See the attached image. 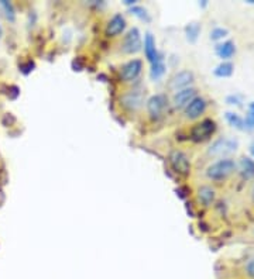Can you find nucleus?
<instances>
[{"label":"nucleus","mask_w":254,"mask_h":279,"mask_svg":"<svg viewBox=\"0 0 254 279\" xmlns=\"http://www.w3.org/2000/svg\"><path fill=\"white\" fill-rule=\"evenodd\" d=\"M169 165L177 174H180L182 177H186L191 172V162L185 153H182L180 149H174L169 153L168 157Z\"/></svg>","instance_id":"nucleus-5"},{"label":"nucleus","mask_w":254,"mask_h":279,"mask_svg":"<svg viewBox=\"0 0 254 279\" xmlns=\"http://www.w3.org/2000/svg\"><path fill=\"white\" fill-rule=\"evenodd\" d=\"M195 80V75L189 69H184V71H180V72H175L168 80V89L171 92H178L182 91V89H186V88H191V85Z\"/></svg>","instance_id":"nucleus-4"},{"label":"nucleus","mask_w":254,"mask_h":279,"mask_svg":"<svg viewBox=\"0 0 254 279\" xmlns=\"http://www.w3.org/2000/svg\"><path fill=\"white\" fill-rule=\"evenodd\" d=\"M248 110H251V112H254V102L248 103Z\"/></svg>","instance_id":"nucleus-30"},{"label":"nucleus","mask_w":254,"mask_h":279,"mask_svg":"<svg viewBox=\"0 0 254 279\" xmlns=\"http://www.w3.org/2000/svg\"><path fill=\"white\" fill-rule=\"evenodd\" d=\"M124 5H127V6H134L135 0H126V2H124Z\"/></svg>","instance_id":"nucleus-29"},{"label":"nucleus","mask_w":254,"mask_h":279,"mask_svg":"<svg viewBox=\"0 0 254 279\" xmlns=\"http://www.w3.org/2000/svg\"><path fill=\"white\" fill-rule=\"evenodd\" d=\"M2 35H3V29H2V26H0V38H2Z\"/></svg>","instance_id":"nucleus-32"},{"label":"nucleus","mask_w":254,"mask_h":279,"mask_svg":"<svg viewBox=\"0 0 254 279\" xmlns=\"http://www.w3.org/2000/svg\"><path fill=\"white\" fill-rule=\"evenodd\" d=\"M214 54L222 61H229L236 54V44L231 40H226L223 42H218L214 47Z\"/></svg>","instance_id":"nucleus-14"},{"label":"nucleus","mask_w":254,"mask_h":279,"mask_svg":"<svg viewBox=\"0 0 254 279\" xmlns=\"http://www.w3.org/2000/svg\"><path fill=\"white\" fill-rule=\"evenodd\" d=\"M214 198H216V192L214 189H212L208 185H203L201 188L198 189V200L201 202V205H203L205 207H208L214 202Z\"/></svg>","instance_id":"nucleus-15"},{"label":"nucleus","mask_w":254,"mask_h":279,"mask_svg":"<svg viewBox=\"0 0 254 279\" xmlns=\"http://www.w3.org/2000/svg\"><path fill=\"white\" fill-rule=\"evenodd\" d=\"M246 272L250 278H254V256L251 260H248L247 265H246Z\"/></svg>","instance_id":"nucleus-27"},{"label":"nucleus","mask_w":254,"mask_h":279,"mask_svg":"<svg viewBox=\"0 0 254 279\" xmlns=\"http://www.w3.org/2000/svg\"><path fill=\"white\" fill-rule=\"evenodd\" d=\"M143 47V41H141L140 30L137 27H133L127 31V34L123 37V42H122V50L124 54H135L139 52Z\"/></svg>","instance_id":"nucleus-8"},{"label":"nucleus","mask_w":254,"mask_h":279,"mask_svg":"<svg viewBox=\"0 0 254 279\" xmlns=\"http://www.w3.org/2000/svg\"><path fill=\"white\" fill-rule=\"evenodd\" d=\"M226 103L230 104V106H237V108H242L243 106V96L242 95H229L226 97Z\"/></svg>","instance_id":"nucleus-25"},{"label":"nucleus","mask_w":254,"mask_h":279,"mask_svg":"<svg viewBox=\"0 0 254 279\" xmlns=\"http://www.w3.org/2000/svg\"><path fill=\"white\" fill-rule=\"evenodd\" d=\"M130 12H131L133 16L139 17L140 20H143V22H150V16H148V13H147V10L144 7L131 6L130 7Z\"/></svg>","instance_id":"nucleus-23"},{"label":"nucleus","mask_w":254,"mask_h":279,"mask_svg":"<svg viewBox=\"0 0 254 279\" xmlns=\"http://www.w3.org/2000/svg\"><path fill=\"white\" fill-rule=\"evenodd\" d=\"M206 108H208V103L203 97H193L191 102L188 103V106L184 109V116L188 120H197L206 112Z\"/></svg>","instance_id":"nucleus-10"},{"label":"nucleus","mask_w":254,"mask_h":279,"mask_svg":"<svg viewBox=\"0 0 254 279\" xmlns=\"http://www.w3.org/2000/svg\"><path fill=\"white\" fill-rule=\"evenodd\" d=\"M197 89L195 88H186L182 91L175 92L172 96V104L175 109H185L188 103L191 102L193 97H197Z\"/></svg>","instance_id":"nucleus-12"},{"label":"nucleus","mask_w":254,"mask_h":279,"mask_svg":"<svg viewBox=\"0 0 254 279\" xmlns=\"http://www.w3.org/2000/svg\"><path fill=\"white\" fill-rule=\"evenodd\" d=\"M226 35H229V30L223 29V27H214V29L210 31L209 38H210L212 41H219V40H223Z\"/></svg>","instance_id":"nucleus-22"},{"label":"nucleus","mask_w":254,"mask_h":279,"mask_svg":"<svg viewBox=\"0 0 254 279\" xmlns=\"http://www.w3.org/2000/svg\"><path fill=\"white\" fill-rule=\"evenodd\" d=\"M33 68H34V62H33V61H27V62H26V63H22V65H20V71H22V72L24 75L30 74V72L33 71Z\"/></svg>","instance_id":"nucleus-26"},{"label":"nucleus","mask_w":254,"mask_h":279,"mask_svg":"<svg viewBox=\"0 0 254 279\" xmlns=\"http://www.w3.org/2000/svg\"><path fill=\"white\" fill-rule=\"evenodd\" d=\"M235 72V65L230 61H222V62L213 69V75L216 78H230Z\"/></svg>","instance_id":"nucleus-17"},{"label":"nucleus","mask_w":254,"mask_h":279,"mask_svg":"<svg viewBox=\"0 0 254 279\" xmlns=\"http://www.w3.org/2000/svg\"><path fill=\"white\" fill-rule=\"evenodd\" d=\"M237 171V162L231 158H220L206 168V178L210 181H225Z\"/></svg>","instance_id":"nucleus-1"},{"label":"nucleus","mask_w":254,"mask_h":279,"mask_svg":"<svg viewBox=\"0 0 254 279\" xmlns=\"http://www.w3.org/2000/svg\"><path fill=\"white\" fill-rule=\"evenodd\" d=\"M225 119L230 127L239 131H244V120L240 114L235 113V112H226Z\"/></svg>","instance_id":"nucleus-20"},{"label":"nucleus","mask_w":254,"mask_h":279,"mask_svg":"<svg viewBox=\"0 0 254 279\" xmlns=\"http://www.w3.org/2000/svg\"><path fill=\"white\" fill-rule=\"evenodd\" d=\"M214 131H216V123H214L213 120L205 119L192 128L191 137L193 141L202 143V141H206V140H209L210 137L213 136Z\"/></svg>","instance_id":"nucleus-7"},{"label":"nucleus","mask_w":254,"mask_h":279,"mask_svg":"<svg viewBox=\"0 0 254 279\" xmlns=\"http://www.w3.org/2000/svg\"><path fill=\"white\" fill-rule=\"evenodd\" d=\"M144 104V95L141 91H127L120 96V106L127 112H139Z\"/></svg>","instance_id":"nucleus-6"},{"label":"nucleus","mask_w":254,"mask_h":279,"mask_svg":"<svg viewBox=\"0 0 254 279\" xmlns=\"http://www.w3.org/2000/svg\"><path fill=\"white\" fill-rule=\"evenodd\" d=\"M248 149H250V154H251V157H253V160H254V140L251 141V144H250Z\"/></svg>","instance_id":"nucleus-28"},{"label":"nucleus","mask_w":254,"mask_h":279,"mask_svg":"<svg viewBox=\"0 0 254 279\" xmlns=\"http://www.w3.org/2000/svg\"><path fill=\"white\" fill-rule=\"evenodd\" d=\"M0 9L5 13V17L10 22V23H14L16 22V10H14V6L13 3L9 2V0H0Z\"/></svg>","instance_id":"nucleus-21"},{"label":"nucleus","mask_w":254,"mask_h":279,"mask_svg":"<svg viewBox=\"0 0 254 279\" xmlns=\"http://www.w3.org/2000/svg\"><path fill=\"white\" fill-rule=\"evenodd\" d=\"M243 120H244V130L254 131V112L247 110L246 117H244Z\"/></svg>","instance_id":"nucleus-24"},{"label":"nucleus","mask_w":254,"mask_h":279,"mask_svg":"<svg viewBox=\"0 0 254 279\" xmlns=\"http://www.w3.org/2000/svg\"><path fill=\"white\" fill-rule=\"evenodd\" d=\"M165 69H167V67H165L163 57L157 59L155 62H152L151 68H150V78H151V80L161 79L164 74H165Z\"/></svg>","instance_id":"nucleus-19"},{"label":"nucleus","mask_w":254,"mask_h":279,"mask_svg":"<svg viewBox=\"0 0 254 279\" xmlns=\"http://www.w3.org/2000/svg\"><path fill=\"white\" fill-rule=\"evenodd\" d=\"M237 147H239V141L235 138H218L208 148V155L226 158V155L235 153Z\"/></svg>","instance_id":"nucleus-2"},{"label":"nucleus","mask_w":254,"mask_h":279,"mask_svg":"<svg viewBox=\"0 0 254 279\" xmlns=\"http://www.w3.org/2000/svg\"><path fill=\"white\" fill-rule=\"evenodd\" d=\"M126 26H127V22H126V18L122 13H116L114 16H113L106 24V29H105V34L107 37H118L123 33L124 30H126Z\"/></svg>","instance_id":"nucleus-11"},{"label":"nucleus","mask_w":254,"mask_h":279,"mask_svg":"<svg viewBox=\"0 0 254 279\" xmlns=\"http://www.w3.org/2000/svg\"><path fill=\"white\" fill-rule=\"evenodd\" d=\"M144 55L148 59V62H155L157 59L163 57L157 50V44H155V38L151 33H147L144 37Z\"/></svg>","instance_id":"nucleus-13"},{"label":"nucleus","mask_w":254,"mask_h":279,"mask_svg":"<svg viewBox=\"0 0 254 279\" xmlns=\"http://www.w3.org/2000/svg\"><path fill=\"white\" fill-rule=\"evenodd\" d=\"M250 195H251V199H253V202H254V185H253V188H251V192H250Z\"/></svg>","instance_id":"nucleus-31"},{"label":"nucleus","mask_w":254,"mask_h":279,"mask_svg":"<svg viewBox=\"0 0 254 279\" xmlns=\"http://www.w3.org/2000/svg\"><path fill=\"white\" fill-rule=\"evenodd\" d=\"M237 169L244 179H251L254 178V160L250 157H242L240 162L237 164Z\"/></svg>","instance_id":"nucleus-16"},{"label":"nucleus","mask_w":254,"mask_h":279,"mask_svg":"<svg viewBox=\"0 0 254 279\" xmlns=\"http://www.w3.org/2000/svg\"><path fill=\"white\" fill-rule=\"evenodd\" d=\"M168 106V99H167V95L164 93H157V95H152L146 103L147 114L150 116V119L157 120L160 119L161 116L165 112V109Z\"/></svg>","instance_id":"nucleus-3"},{"label":"nucleus","mask_w":254,"mask_h":279,"mask_svg":"<svg viewBox=\"0 0 254 279\" xmlns=\"http://www.w3.org/2000/svg\"><path fill=\"white\" fill-rule=\"evenodd\" d=\"M141 71H143L141 59H139V58L130 59L120 69V79L123 80V82H127V83L133 82V80H135L140 76Z\"/></svg>","instance_id":"nucleus-9"},{"label":"nucleus","mask_w":254,"mask_h":279,"mask_svg":"<svg viewBox=\"0 0 254 279\" xmlns=\"http://www.w3.org/2000/svg\"><path fill=\"white\" fill-rule=\"evenodd\" d=\"M184 31H185L186 40L189 41V42H197V40L199 38V34H201V31H202V27H201V24L197 23V22H192V23L186 24Z\"/></svg>","instance_id":"nucleus-18"}]
</instances>
